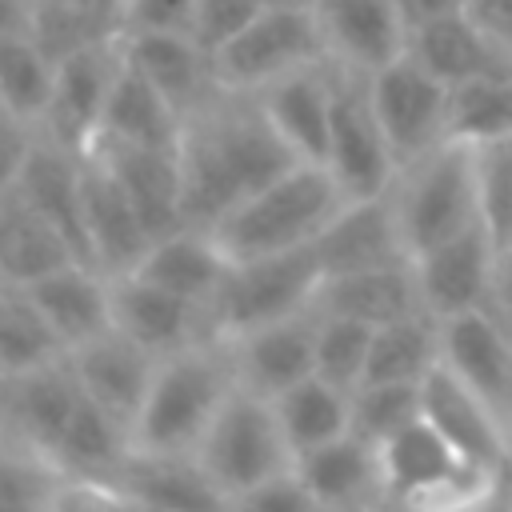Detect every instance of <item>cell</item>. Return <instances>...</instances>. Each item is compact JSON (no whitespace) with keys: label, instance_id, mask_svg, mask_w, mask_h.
Wrapping results in <instances>:
<instances>
[{"label":"cell","instance_id":"1","mask_svg":"<svg viewBox=\"0 0 512 512\" xmlns=\"http://www.w3.org/2000/svg\"><path fill=\"white\" fill-rule=\"evenodd\" d=\"M296 152L280 140L252 92H216L208 104L184 116L180 172L188 224L212 228L240 200L284 176Z\"/></svg>","mask_w":512,"mask_h":512},{"label":"cell","instance_id":"2","mask_svg":"<svg viewBox=\"0 0 512 512\" xmlns=\"http://www.w3.org/2000/svg\"><path fill=\"white\" fill-rule=\"evenodd\" d=\"M236 388L240 380L224 336H204L180 352L160 356L148 396L132 420V452L192 456Z\"/></svg>","mask_w":512,"mask_h":512},{"label":"cell","instance_id":"3","mask_svg":"<svg viewBox=\"0 0 512 512\" xmlns=\"http://www.w3.org/2000/svg\"><path fill=\"white\" fill-rule=\"evenodd\" d=\"M344 200L348 196L324 164H292L284 176L224 212L212 232L224 244L228 260L272 256L312 244L324 224L344 208Z\"/></svg>","mask_w":512,"mask_h":512},{"label":"cell","instance_id":"4","mask_svg":"<svg viewBox=\"0 0 512 512\" xmlns=\"http://www.w3.org/2000/svg\"><path fill=\"white\" fill-rule=\"evenodd\" d=\"M388 204L412 260L452 240L456 232L480 224L484 216H480L476 144L448 136L424 156L408 160L388 188Z\"/></svg>","mask_w":512,"mask_h":512},{"label":"cell","instance_id":"5","mask_svg":"<svg viewBox=\"0 0 512 512\" xmlns=\"http://www.w3.org/2000/svg\"><path fill=\"white\" fill-rule=\"evenodd\" d=\"M192 460L208 488L220 496V504L296 464L272 400L252 388H236L224 400V408L200 436Z\"/></svg>","mask_w":512,"mask_h":512},{"label":"cell","instance_id":"6","mask_svg":"<svg viewBox=\"0 0 512 512\" xmlns=\"http://www.w3.org/2000/svg\"><path fill=\"white\" fill-rule=\"evenodd\" d=\"M320 284H324V268L312 244L252 260H232L208 304L212 328L216 336H240L248 328L308 312L316 308Z\"/></svg>","mask_w":512,"mask_h":512},{"label":"cell","instance_id":"7","mask_svg":"<svg viewBox=\"0 0 512 512\" xmlns=\"http://www.w3.org/2000/svg\"><path fill=\"white\" fill-rule=\"evenodd\" d=\"M328 60L312 4H264L240 32L212 48L224 92H260L272 80Z\"/></svg>","mask_w":512,"mask_h":512},{"label":"cell","instance_id":"8","mask_svg":"<svg viewBox=\"0 0 512 512\" xmlns=\"http://www.w3.org/2000/svg\"><path fill=\"white\" fill-rule=\"evenodd\" d=\"M336 68L332 80V124H328V156L324 168L340 184L348 200L384 196L400 172L392 144L376 120L372 96H368V72Z\"/></svg>","mask_w":512,"mask_h":512},{"label":"cell","instance_id":"9","mask_svg":"<svg viewBox=\"0 0 512 512\" xmlns=\"http://www.w3.org/2000/svg\"><path fill=\"white\" fill-rule=\"evenodd\" d=\"M368 96L376 108V120L392 144L396 164L424 156L440 140H448V96L452 88L436 80L420 60L408 52L392 56L376 72H368Z\"/></svg>","mask_w":512,"mask_h":512},{"label":"cell","instance_id":"10","mask_svg":"<svg viewBox=\"0 0 512 512\" xmlns=\"http://www.w3.org/2000/svg\"><path fill=\"white\" fill-rule=\"evenodd\" d=\"M376 460H380L384 500L396 508H416V504L452 496V492L476 484L480 476H492L488 468L464 464V456L424 416L408 420L400 432L380 440Z\"/></svg>","mask_w":512,"mask_h":512},{"label":"cell","instance_id":"11","mask_svg":"<svg viewBox=\"0 0 512 512\" xmlns=\"http://www.w3.org/2000/svg\"><path fill=\"white\" fill-rule=\"evenodd\" d=\"M500 240L488 232V224H472L456 232L452 240L428 248L412 260L420 304L428 316L448 320L472 308H488L496 296V272H500Z\"/></svg>","mask_w":512,"mask_h":512},{"label":"cell","instance_id":"12","mask_svg":"<svg viewBox=\"0 0 512 512\" xmlns=\"http://www.w3.org/2000/svg\"><path fill=\"white\" fill-rule=\"evenodd\" d=\"M124 64V40H108L84 52H72L56 64L52 100L44 108V120L36 124L40 136L68 152H88L96 144L108 92L116 84V72Z\"/></svg>","mask_w":512,"mask_h":512},{"label":"cell","instance_id":"13","mask_svg":"<svg viewBox=\"0 0 512 512\" xmlns=\"http://www.w3.org/2000/svg\"><path fill=\"white\" fill-rule=\"evenodd\" d=\"M420 416L472 468L508 472V420L444 360L420 380Z\"/></svg>","mask_w":512,"mask_h":512},{"label":"cell","instance_id":"14","mask_svg":"<svg viewBox=\"0 0 512 512\" xmlns=\"http://www.w3.org/2000/svg\"><path fill=\"white\" fill-rule=\"evenodd\" d=\"M112 328H120L124 336H132L156 356H168L204 336H216L204 304L184 300L168 288H156L136 272L112 276Z\"/></svg>","mask_w":512,"mask_h":512},{"label":"cell","instance_id":"15","mask_svg":"<svg viewBox=\"0 0 512 512\" xmlns=\"http://www.w3.org/2000/svg\"><path fill=\"white\" fill-rule=\"evenodd\" d=\"M84 232H88V260L108 272V276H124L140 264V256L152 244V232L144 228L136 204L128 200L124 184L116 180V172L96 156L84 152Z\"/></svg>","mask_w":512,"mask_h":512},{"label":"cell","instance_id":"16","mask_svg":"<svg viewBox=\"0 0 512 512\" xmlns=\"http://www.w3.org/2000/svg\"><path fill=\"white\" fill-rule=\"evenodd\" d=\"M224 340L232 348L240 388H252L268 400L316 372V308Z\"/></svg>","mask_w":512,"mask_h":512},{"label":"cell","instance_id":"17","mask_svg":"<svg viewBox=\"0 0 512 512\" xmlns=\"http://www.w3.org/2000/svg\"><path fill=\"white\" fill-rule=\"evenodd\" d=\"M440 360L512 420V328L492 308L440 320Z\"/></svg>","mask_w":512,"mask_h":512},{"label":"cell","instance_id":"18","mask_svg":"<svg viewBox=\"0 0 512 512\" xmlns=\"http://www.w3.org/2000/svg\"><path fill=\"white\" fill-rule=\"evenodd\" d=\"M324 52L352 72H376L404 52L408 32L396 0H312Z\"/></svg>","mask_w":512,"mask_h":512},{"label":"cell","instance_id":"19","mask_svg":"<svg viewBox=\"0 0 512 512\" xmlns=\"http://www.w3.org/2000/svg\"><path fill=\"white\" fill-rule=\"evenodd\" d=\"M88 152H96L116 172V180L124 184V192L136 204V212H140L144 228L152 232V240L188 224V216H184L180 148H144V144L96 140Z\"/></svg>","mask_w":512,"mask_h":512},{"label":"cell","instance_id":"20","mask_svg":"<svg viewBox=\"0 0 512 512\" xmlns=\"http://www.w3.org/2000/svg\"><path fill=\"white\" fill-rule=\"evenodd\" d=\"M80 400H84V388L76 380V368L68 356H60L24 372H8L0 424L52 456Z\"/></svg>","mask_w":512,"mask_h":512},{"label":"cell","instance_id":"21","mask_svg":"<svg viewBox=\"0 0 512 512\" xmlns=\"http://www.w3.org/2000/svg\"><path fill=\"white\" fill-rule=\"evenodd\" d=\"M68 360L76 368L80 388L132 428V420L148 396V384L156 376L160 356L148 352L144 344H136L132 336H124L120 328H104L100 336L72 348Z\"/></svg>","mask_w":512,"mask_h":512},{"label":"cell","instance_id":"22","mask_svg":"<svg viewBox=\"0 0 512 512\" xmlns=\"http://www.w3.org/2000/svg\"><path fill=\"white\" fill-rule=\"evenodd\" d=\"M332 80H336L332 60H320V64L296 68V72L272 80L268 88L252 92L260 100L264 116L272 120V128L280 132V140L304 164H324V156H328Z\"/></svg>","mask_w":512,"mask_h":512},{"label":"cell","instance_id":"23","mask_svg":"<svg viewBox=\"0 0 512 512\" xmlns=\"http://www.w3.org/2000/svg\"><path fill=\"white\" fill-rule=\"evenodd\" d=\"M312 248H316V260H320L324 276L412 260L404 240H400L388 192L368 196V200H344V208L324 224V232L312 240Z\"/></svg>","mask_w":512,"mask_h":512},{"label":"cell","instance_id":"24","mask_svg":"<svg viewBox=\"0 0 512 512\" xmlns=\"http://www.w3.org/2000/svg\"><path fill=\"white\" fill-rule=\"evenodd\" d=\"M292 468L324 512H364V508L388 504L380 484L376 444L360 440L356 432H344L340 440H328L296 456Z\"/></svg>","mask_w":512,"mask_h":512},{"label":"cell","instance_id":"25","mask_svg":"<svg viewBox=\"0 0 512 512\" xmlns=\"http://www.w3.org/2000/svg\"><path fill=\"white\" fill-rule=\"evenodd\" d=\"M404 52L420 60L436 80L448 88L468 84V80H492V76H512V56L460 8L452 16H440L416 32H408Z\"/></svg>","mask_w":512,"mask_h":512},{"label":"cell","instance_id":"26","mask_svg":"<svg viewBox=\"0 0 512 512\" xmlns=\"http://www.w3.org/2000/svg\"><path fill=\"white\" fill-rule=\"evenodd\" d=\"M124 52L172 100L180 116L196 112L220 92L212 52L192 32H128Z\"/></svg>","mask_w":512,"mask_h":512},{"label":"cell","instance_id":"27","mask_svg":"<svg viewBox=\"0 0 512 512\" xmlns=\"http://www.w3.org/2000/svg\"><path fill=\"white\" fill-rule=\"evenodd\" d=\"M24 288L68 352L112 328V276L88 260H72Z\"/></svg>","mask_w":512,"mask_h":512},{"label":"cell","instance_id":"28","mask_svg":"<svg viewBox=\"0 0 512 512\" xmlns=\"http://www.w3.org/2000/svg\"><path fill=\"white\" fill-rule=\"evenodd\" d=\"M80 172H84V156L80 152H68V148H60V144H52L48 136L36 132V140L28 148V160H24L12 192L24 196L40 216H48L68 236V244L76 248V256L88 260L84 184H80Z\"/></svg>","mask_w":512,"mask_h":512},{"label":"cell","instance_id":"29","mask_svg":"<svg viewBox=\"0 0 512 512\" xmlns=\"http://www.w3.org/2000/svg\"><path fill=\"white\" fill-rule=\"evenodd\" d=\"M228 264L232 260H228V252H224V244L216 240L212 228L184 224L168 236H156L132 272L140 280L156 284V288H168V292L208 308L224 272H228Z\"/></svg>","mask_w":512,"mask_h":512},{"label":"cell","instance_id":"30","mask_svg":"<svg viewBox=\"0 0 512 512\" xmlns=\"http://www.w3.org/2000/svg\"><path fill=\"white\" fill-rule=\"evenodd\" d=\"M316 312L348 316V320H360L368 328L424 312L420 288H416V268H412V260H404V264L324 276V284L316 292Z\"/></svg>","mask_w":512,"mask_h":512},{"label":"cell","instance_id":"31","mask_svg":"<svg viewBox=\"0 0 512 512\" xmlns=\"http://www.w3.org/2000/svg\"><path fill=\"white\" fill-rule=\"evenodd\" d=\"M180 132H184V116L124 52V64H120L116 84L108 92L96 140L144 144V148H180Z\"/></svg>","mask_w":512,"mask_h":512},{"label":"cell","instance_id":"32","mask_svg":"<svg viewBox=\"0 0 512 512\" xmlns=\"http://www.w3.org/2000/svg\"><path fill=\"white\" fill-rule=\"evenodd\" d=\"M72 260H80L76 248L48 216H40L16 192L0 196V276H4V284L24 288Z\"/></svg>","mask_w":512,"mask_h":512},{"label":"cell","instance_id":"33","mask_svg":"<svg viewBox=\"0 0 512 512\" xmlns=\"http://www.w3.org/2000/svg\"><path fill=\"white\" fill-rule=\"evenodd\" d=\"M272 408H276V420L284 428L292 456H304V452L352 432V392L316 372L304 376L300 384L284 388L280 396H272Z\"/></svg>","mask_w":512,"mask_h":512},{"label":"cell","instance_id":"34","mask_svg":"<svg viewBox=\"0 0 512 512\" xmlns=\"http://www.w3.org/2000/svg\"><path fill=\"white\" fill-rule=\"evenodd\" d=\"M440 364V320L428 312L372 328L368 368L360 384H420Z\"/></svg>","mask_w":512,"mask_h":512},{"label":"cell","instance_id":"35","mask_svg":"<svg viewBox=\"0 0 512 512\" xmlns=\"http://www.w3.org/2000/svg\"><path fill=\"white\" fill-rule=\"evenodd\" d=\"M132 456V428L112 416L104 404H96L88 392L80 408L72 412L52 460L64 472H84V476H116L124 460Z\"/></svg>","mask_w":512,"mask_h":512},{"label":"cell","instance_id":"36","mask_svg":"<svg viewBox=\"0 0 512 512\" xmlns=\"http://www.w3.org/2000/svg\"><path fill=\"white\" fill-rule=\"evenodd\" d=\"M56 60L36 44L32 32H0V108L40 124L52 100Z\"/></svg>","mask_w":512,"mask_h":512},{"label":"cell","instance_id":"37","mask_svg":"<svg viewBox=\"0 0 512 512\" xmlns=\"http://www.w3.org/2000/svg\"><path fill=\"white\" fill-rule=\"evenodd\" d=\"M68 356L28 288L20 284H0V368L4 372H24L48 360Z\"/></svg>","mask_w":512,"mask_h":512},{"label":"cell","instance_id":"38","mask_svg":"<svg viewBox=\"0 0 512 512\" xmlns=\"http://www.w3.org/2000/svg\"><path fill=\"white\" fill-rule=\"evenodd\" d=\"M64 468L0 424V512H48Z\"/></svg>","mask_w":512,"mask_h":512},{"label":"cell","instance_id":"39","mask_svg":"<svg viewBox=\"0 0 512 512\" xmlns=\"http://www.w3.org/2000/svg\"><path fill=\"white\" fill-rule=\"evenodd\" d=\"M28 32L60 64L72 52H84V48H96V44H108V40H124V20L108 16V12L60 4V0H32Z\"/></svg>","mask_w":512,"mask_h":512},{"label":"cell","instance_id":"40","mask_svg":"<svg viewBox=\"0 0 512 512\" xmlns=\"http://www.w3.org/2000/svg\"><path fill=\"white\" fill-rule=\"evenodd\" d=\"M368 348H372L368 324L316 312V376H324L348 392L360 388L364 368H368Z\"/></svg>","mask_w":512,"mask_h":512},{"label":"cell","instance_id":"41","mask_svg":"<svg viewBox=\"0 0 512 512\" xmlns=\"http://www.w3.org/2000/svg\"><path fill=\"white\" fill-rule=\"evenodd\" d=\"M420 416V384H360L352 388V432L368 444L388 440Z\"/></svg>","mask_w":512,"mask_h":512},{"label":"cell","instance_id":"42","mask_svg":"<svg viewBox=\"0 0 512 512\" xmlns=\"http://www.w3.org/2000/svg\"><path fill=\"white\" fill-rule=\"evenodd\" d=\"M48 512H152L120 476L64 472Z\"/></svg>","mask_w":512,"mask_h":512},{"label":"cell","instance_id":"43","mask_svg":"<svg viewBox=\"0 0 512 512\" xmlns=\"http://www.w3.org/2000/svg\"><path fill=\"white\" fill-rule=\"evenodd\" d=\"M224 512H324V508L304 488L296 468H288V472H280V476H272V480L224 500Z\"/></svg>","mask_w":512,"mask_h":512},{"label":"cell","instance_id":"44","mask_svg":"<svg viewBox=\"0 0 512 512\" xmlns=\"http://www.w3.org/2000/svg\"><path fill=\"white\" fill-rule=\"evenodd\" d=\"M264 4H272V0H196V28L192 32L212 52L232 32H240Z\"/></svg>","mask_w":512,"mask_h":512},{"label":"cell","instance_id":"45","mask_svg":"<svg viewBox=\"0 0 512 512\" xmlns=\"http://www.w3.org/2000/svg\"><path fill=\"white\" fill-rule=\"evenodd\" d=\"M400 512H512V488L504 484V472H492L452 496H440V500H428L416 508H400Z\"/></svg>","mask_w":512,"mask_h":512},{"label":"cell","instance_id":"46","mask_svg":"<svg viewBox=\"0 0 512 512\" xmlns=\"http://www.w3.org/2000/svg\"><path fill=\"white\" fill-rule=\"evenodd\" d=\"M192 28H196V0H128L124 4V36L128 32H192Z\"/></svg>","mask_w":512,"mask_h":512},{"label":"cell","instance_id":"47","mask_svg":"<svg viewBox=\"0 0 512 512\" xmlns=\"http://www.w3.org/2000/svg\"><path fill=\"white\" fill-rule=\"evenodd\" d=\"M32 140H36V124H28V120H20V116L0 108V196L12 192V184H16V176H20L24 160H28Z\"/></svg>","mask_w":512,"mask_h":512},{"label":"cell","instance_id":"48","mask_svg":"<svg viewBox=\"0 0 512 512\" xmlns=\"http://www.w3.org/2000/svg\"><path fill=\"white\" fill-rule=\"evenodd\" d=\"M464 12L512 56V0H464Z\"/></svg>","mask_w":512,"mask_h":512},{"label":"cell","instance_id":"49","mask_svg":"<svg viewBox=\"0 0 512 512\" xmlns=\"http://www.w3.org/2000/svg\"><path fill=\"white\" fill-rule=\"evenodd\" d=\"M400 8V20H404V32H416L440 16H452L464 8V0H396Z\"/></svg>","mask_w":512,"mask_h":512},{"label":"cell","instance_id":"50","mask_svg":"<svg viewBox=\"0 0 512 512\" xmlns=\"http://www.w3.org/2000/svg\"><path fill=\"white\" fill-rule=\"evenodd\" d=\"M32 0H0V32H28Z\"/></svg>","mask_w":512,"mask_h":512},{"label":"cell","instance_id":"51","mask_svg":"<svg viewBox=\"0 0 512 512\" xmlns=\"http://www.w3.org/2000/svg\"><path fill=\"white\" fill-rule=\"evenodd\" d=\"M496 300H500V312L512 328V252L500 256V272H496Z\"/></svg>","mask_w":512,"mask_h":512},{"label":"cell","instance_id":"52","mask_svg":"<svg viewBox=\"0 0 512 512\" xmlns=\"http://www.w3.org/2000/svg\"><path fill=\"white\" fill-rule=\"evenodd\" d=\"M60 4L92 8V12H108V16H120V20H124V4H128V0H60Z\"/></svg>","mask_w":512,"mask_h":512},{"label":"cell","instance_id":"53","mask_svg":"<svg viewBox=\"0 0 512 512\" xmlns=\"http://www.w3.org/2000/svg\"><path fill=\"white\" fill-rule=\"evenodd\" d=\"M4 392H8V372L0 368V408H4Z\"/></svg>","mask_w":512,"mask_h":512},{"label":"cell","instance_id":"54","mask_svg":"<svg viewBox=\"0 0 512 512\" xmlns=\"http://www.w3.org/2000/svg\"><path fill=\"white\" fill-rule=\"evenodd\" d=\"M272 4H312V0H272Z\"/></svg>","mask_w":512,"mask_h":512},{"label":"cell","instance_id":"55","mask_svg":"<svg viewBox=\"0 0 512 512\" xmlns=\"http://www.w3.org/2000/svg\"><path fill=\"white\" fill-rule=\"evenodd\" d=\"M504 140H508V148H512V136H504Z\"/></svg>","mask_w":512,"mask_h":512},{"label":"cell","instance_id":"56","mask_svg":"<svg viewBox=\"0 0 512 512\" xmlns=\"http://www.w3.org/2000/svg\"><path fill=\"white\" fill-rule=\"evenodd\" d=\"M364 512H376V508H364Z\"/></svg>","mask_w":512,"mask_h":512},{"label":"cell","instance_id":"57","mask_svg":"<svg viewBox=\"0 0 512 512\" xmlns=\"http://www.w3.org/2000/svg\"><path fill=\"white\" fill-rule=\"evenodd\" d=\"M0 284H4V276H0Z\"/></svg>","mask_w":512,"mask_h":512}]
</instances>
